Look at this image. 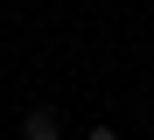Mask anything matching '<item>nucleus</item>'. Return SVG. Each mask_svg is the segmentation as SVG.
I'll return each instance as SVG.
<instances>
[{
    "label": "nucleus",
    "mask_w": 154,
    "mask_h": 140,
    "mask_svg": "<svg viewBox=\"0 0 154 140\" xmlns=\"http://www.w3.org/2000/svg\"><path fill=\"white\" fill-rule=\"evenodd\" d=\"M84 140H119V133H112V126H91V133H84Z\"/></svg>",
    "instance_id": "2"
},
{
    "label": "nucleus",
    "mask_w": 154,
    "mask_h": 140,
    "mask_svg": "<svg viewBox=\"0 0 154 140\" xmlns=\"http://www.w3.org/2000/svg\"><path fill=\"white\" fill-rule=\"evenodd\" d=\"M63 119H56V105H28L21 112V140H56Z\"/></svg>",
    "instance_id": "1"
}]
</instances>
